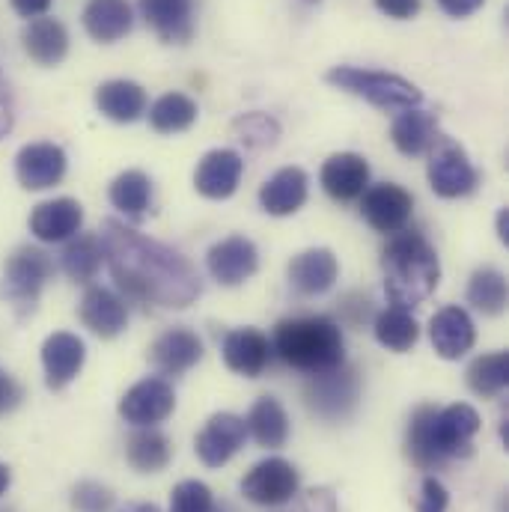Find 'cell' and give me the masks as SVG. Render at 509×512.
I'll list each match as a JSON object with an SVG mask.
<instances>
[{
  "instance_id": "25",
  "label": "cell",
  "mask_w": 509,
  "mask_h": 512,
  "mask_svg": "<svg viewBox=\"0 0 509 512\" xmlns=\"http://www.w3.org/2000/svg\"><path fill=\"white\" fill-rule=\"evenodd\" d=\"M340 274V262L328 248H310L304 254L292 256L289 262V283L295 286V292L313 298V295H325Z\"/></svg>"
},
{
  "instance_id": "16",
  "label": "cell",
  "mask_w": 509,
  "mask_h": 512,
  "mask_svg": "<svg viewBox=\"0 0 509 512\" xmlns=\"http://www.w3.org/2000/svg\"><path fill=\"white\" fill-rule=\"evenodd\" d=\"M78 316H81L84 328H90L96 337L114 340L126 331L128 325L126 298L108 286H90L81 298Z\"/></svg>"
},
{
  "instance_id": "29",
  "label": "cell",
  "mask_w": 509,
  "mask_h": 512,
  "mask_svg": "<svg viewBox=\"0 0 509 512\" xmlns=\"http://www.w3.org/2000/svg\"><path fill=\"white\" fill-rule=\"evenodd\" d=\"M438 117L420 108H408L402 111L393 126H390V140L393 146L405 155V158H417L426 155L432 149V143L438 140Z\"/></svg>"
},
{
  "instance_id": "18",
  "label": "cell",
  "mask_w": 509,
  "mask_h": 512,
  "mask_svg": "<svg viewBox=\"0 0 509 512\" xmlns=\"http://www.w3.org/2000/svg\"><path fill=\"white\" fill-rule=\"evenodd\" d=\"M206 268L221 286H242L251 280L259 268V251L251 239L245 236H230L206 254Z\"/></svg>"
},
{
  "instance_id": "44",
  "label": "cell",
  "mask_w": 509,
  "mask_h": 512,
  "mask_svg": "<svg viewBox=\"0 0 509 512\" xmlns=\"http://www.w3.org/2000/svg\"><path fill=\"white\" fill-rule=\"evenodd\" d=\"M420 0H376V9L393 21H408L420 12Z\"/></svg>"
},
{
  "instance_id": "48",
  "label": "cell",
  "mask_w": 509,
  "mask_h": 512,
  "mask_svg": "<svg viewBox=\"0 0 509 512\" xmlns=\"http://www.w3.org/2000/svg\"><path fill=\"white\" fill-rule=\"evenodd\" d=\"M12 128V99H9V87L0 78V137Z\"/></svg>"
},
{
  "instance_id": "49",
  "label": "cell",
  "mask_w": 509,
  "mask_h": 512,
  "mask_svg": "<svg viewBox=\"0 0 509 512\" xmlns=\"http://www.w3.org/2000/svg\"><path fill=\"white\" fill-rule=\"evenodd\" d=\"M498 236H501V242L507 245L509 242V212L507 209H501V212H498Z\"/></svg>"
},
{
  "instance_id": "23",
  "label": "cell",
  "mask_w": 509,
  "mask_h": 512,
  "mask_svg": "<svg viewBox=\"0 0 509 512\" xmlns=\"http://www.w3.org/2000/svg\"><path fill=\"white\" fill-rule=\"evenodd\" d=\"M221 355H224V364L233 373H239L245 379H256L271 364L274 349H271V340L262 331H256V328H236V331H230L224 337Z\"/></svg>"
},
{
  "instance_id": "19",
  "label": "cell",
  "mask_w": 509,
  "mask_h": 512,
  "mask_svg": "<svg viewBox=\"0 0 509 512\" xmlns=\"http://www.w3.org/2000/svg\"><path fill=\"white\" fill-rule=\"evenodd\" d=\"M322 188L337 203H352L370 188V164L358 152H337L322 164Z\"/></svg>"
},
{
  "instance_id": "45",
  "label": "cell",
  "mask_w": 509,
  "mask_h": 512,
  "mask_svg": "<svg viewBox=\"0 0 509 512\" xmlns=\"http://www.w3.org/2000/svg\"><path fill=\"white\" fill-rule=\"evenodd\" d=\"M18 402H21V387H18V382L12 376H3L0 373V417L9 414V411H15Z\"/></svg>"
},
{
  "instance_id": "14",
  "label": "cell",
  "mask_w": 509,
  "mask_h": 512,
  "mask_svg": "<svg viewBox=\"0 0 509 512\" xmlns=\"http://www.w3.org/2000/svg\"><path fill=\"white\" fill-rule=\"evenodd\" d=\"M245 158L236 149H212L194 170V188L209 200H227L239 191Z\"/></svg>"
},
{
  "instance_id": "1",
  "label": "cell",
  "mask_w": 509,
  "mask_h": 512,
  "mask_svg": "<svg viewBox=\"0 0 509 512\" xmlns=\"http://www.w3.org/2000/svg\"><path fill=\"white\" fill-rule=\"evenodd\" d=\"M99 242L117 289L131 301L182 310L200 298L203 283L197 268L170 245L146 239L117 218L102 224Z\"/></svg>"
},
{
  "instance_id": "47",
  "label": "cell",
  "mask_w": 509,
  "mask_h": 512,
  "mask_svg": "<svg viewBox=\"0 0 509 512\" xmlns=\"http://www.w3.org/2000/svg\"><path fill=\"white\" fill-rule=\"evenodd\" d=\"M12 3V9L21 15V18H39V15H45L48 9H51V3L54 0H9Z\"/></svg>"
},
{
  "instance_id": "22",
  "label": "cell",
  "mask_w": 509,
  "mask_h": 512,
  "mask_svg": "<svg viewBox=\"0 0 509 512\" xmlns=\"http://www.w3.org/2000/svg\"><path fill=\"white\" fill-rule=\"evenodd\" d=\"M200 358H203V340L191 328H170L149 349L152 367L161 376H173V379L197 367Z\"/></svg>"
},
{
  "instance_id": "7",
  "label": "cell",
  "mask_w": 509,
  "mask_h": 512,
  "mask_svg": "<svg viewBox=\"0 0 509 512\" xmlns=\"http://www.w3.org/2000/svg\"><path fill=\"white\" fill-rule=\"evenodd\" d=\"M51 277H54L51 256L39 248H18L3 265V298L15 307L18 316H27L33 313Z\"/></svg>"
},
{
  "instance_id": "53",
  "label": "cell",
  "mask_w": 509,
  "mask_h": 512,
  "mask_svg": "<svg viewBox=\"0 0 509 512\" xmlns=\"http://www.w3.org/2000/svg\"><path fill=\"white\" fill-rule=\"evenodd\" d=\"M307 3H319V0H307Z\"/></svg>"
},
{
  "instance_id": "40",
  "label": "cell",
  "mask_w": 509,
  "mask_h": 512,
  "mask_svg": "<svg viewBox=\"0 0 509 512\" xmlns=\"http://www.w3.org/2000/svg\"><path fill=\"white\" fill-rule=\"evenodd\" d=\"M75 512H114V492L102 483L84 480L72 489Z\"/></svg>"
},
{
  "instance_id": "35",
  "label": "cell",
  "mask_w": 509,
  "mask_h": 512,
  "mask_svg": "<svg viewBox=\"0 0 509 512\" xmlns=\"http://www.w3.org/2000/svg\"><path fill=\"white\" fill-rule=\"evenodd\" d=\"M197 102L185 93H164L149 108V126L158 134H179L197 123Z\"/></svg>"
},
{
  "instance_id": "12",
  "label": "cell",
  "mask_w": 509,
  "mask_h": 512,
  "mask_svg": "<svg viewBox=\"0 0 509 512\" xmlns=\"http://www.w3.org/2000/svg\"><path fill=\"white\" fill-rule=\"evenodd\" d=\"M176 408L173 384L164 376H149L134 387H128L120 399V417L131 426H158Z\"/></svg>"
},
{
  "instance_id": "32",
  "label": "cell",
  "mask_w": 509,
  "mask_h": 512,
  "mask_svg": "<svg viewBox=\"0 0 509 512\" xmlns=\"http://www.w3.org/2000/svg\"><path fill=\"white\" fill-rule=\"evenodd\" d=\"M102 262H105V254H102V242H99L96 233H78V236H72L66 242L63 254H60V268L75 283L96 280Z\"/></svg>"
},
{
  "instance_id": "13",
  "label": "cell",
  "mask_w": 509,
  "mask_h": 512,
  "mask_svg": "<svg viewBox=\"0 0 509 512\" xmlns=\"http://www.w3.org/2000/svg\"><path fill=\"white\" fill-rule=\"evenodd\" d=\"M66 164L69 161H66L63 146L39 140V143L21 146V152L15 155V176L21 188L45 191V188H54L66 176Z\"/></svg>"
},
{
  "instance_id": "51",
  "label": "cell",
  "mask_w": 509,
  "mask_h": 512,
  "mask_svg": "<svg viewBox=\"0 0 509 512\" xmlns=\"http://www.w3.org/2000/svg\"><path fill=\"white\" fill-rule=\"evenodd\" d=\"M123 512H161L155 504H128Z\"/></svg>"
},
{
  "instance_id": "4",
  "label": "cell",
  "mask_w": 509,
  "mask_h": 512,
  "mask_svg": "<svg viewBox=\"0 0 509 512\" xmlns=\"http://www.w3.org/2000/svg\"><path fill=\"white\" fill-rule=\"evenodd\" d=\"M271 349L286 367L307 376L346 364V340L331 316H295L277 322Z\"/></svg>"
},
{
  "instance_id": "27",
  "label": "cell",
  "mask_w": 509,
  "mask_h": 512,
  "mask_svg": "<svg viewBox=\"0 0 509 512\" xmlns=\"http://www.w3.org/2000/svg\"><path fill=\"white\" fill-rule=\"evenodd\" d=\"M81 21H84V30L90 33V39H96L102 45H114L131 33L134 12H131L128 0H87Z\"/></svg>"
},
{
  "instance_id": "11",
  "label": "cell",
  "mask_w": 509,
  "mask_h": 512,
  "mask_svg": "<svg viewBox=\"0 0 509 512\" xmlns=\"http://www.w3.org/2000/svg\"><path fill=\"white\" fill-rule=\"evenodd\" d=\"M245 441H248L245 417L221 411L206 420V426L200 429V435L194 441V450L206 468H221L245 447Z\"/></svg>"
},
{
  "instance_id": "2",
  "label": "cell",
  "mask_w": 509,
  "mask_h": 512,
  "mask_svg": "<svg viewBox=\"0 0 509 512\" xmlns=\"http://www.w3.org/2000/svg\"><path fill=\"white\" fill-rule=\"evenodd\" d=\"M480 432V414L465 405H420L405 432V453L414 468L420 471H438L450 459H465L471 456V441Z\"/></svg>"
},
{
  "instance_id": "39",
  "label": "cell",
  "mask_w": 509,
  "mask_h": 512,
  "mask_svg": "<svg viewBox=\"0 0 509 512\" xmlns=\"http://www.w3.org/2000/svg\"><path fill=\"white\" fill-rule=\"evenodd\" d=\"M212 507H215V495L200 480H182L170 492V512H212Z\"/></svg>"
},
{
  "instance_id": "46",
  "label": "cell",
  "mask_w": 509,
  "mask_h": 512,
  "mask_svg": "<svg viewBox=\"0 0 509 512\" xmlns=\"http://www.w3.org/2000/svg\"><path fill=\"white\" fill-rule=\"evenodd\" d=\"M486 0H438V6L450 15V18H468L477 9H483Z\"/></svg>"
},
{
  "instance_id": "3",
  "label": "cell",
  "mask_w": 509,
  "mask_h": 512,
  "mask_svg": "<svg viewBox=\"0 0 509 512\" xmlns=\"http://www.w3.org/2000/svg\"><path fill=\"white\" fill-rule=\"evenodd\" d=\"M382 271L384 295L390 307L402 310L423 304L441 280V262L435 248L426 242L423 233L414 230H402L387 239L382 251Z\"/></svg>"
},
{
  "instance_id": "42",
  "label": "cell",
  "mask_w": 509,
  "mask_h": 512,
  "mask_svg": "<svg viewBox=\"0 0 509 512\" xmlns=\"http://www.w3.org/2000/svg\"><path fill=\"white\" fill-rule=\"evenodd\" d=\"M280 512H337V498L331 495V489H310L295 498L292 507L286 504V510Z\"/></svg>"
},
{
  "instance_id": "52",
  "label": "cell",
  "mask_w": 509,
  "mask_h": 512,
  "mask_svg": "<svg viewBox=\"0 0 509 512\" xmlns=\"http://www.w3.org/2000/svg\"><path fill=\"white\" fill-rule=\"evenodd\" d=\"M212 512H236V507H233L230 501H221V504H215V507H212Z\"/></svg>"
},
{
  "instance_id": "20",
  "label": "cell",
  "mask_w": 509,
  "mask_h": 512,
  "mask_svg": "<svg viewBox=\"0 0 509 512\" xmlns=\"http://www.w3.org/2000/svg\"><path fill=\"white\" fill-rule=\"evenodd\" d=\"M87 361V346L78 334L57 331L42 346V367H45V384L51 390H63L69 382L78 379Z\"/></svg>"
},
{
  "instance_id": "50",
  "label": "cell",
  "mask_w": 509,
  "mask_h": 512,
  "mask_svg": "<svg viewBox=\"0 0 509 512\" xmlns=\"http://www.w3.org/2000/svg\"><path fill=\"white\" fill-rule=\"evenodd\" d=\"M9 483H12V474H9V468H6V465H0V498L6 495Z\"/></svg>"
},
{
  "instance_id": "36",
  "label": "cell",
  "mask_w": 509,
  "mask_h": 512,
  "mask_svg": "<svg viewBox=\"0 0 509 512\" xmlns=\"http://www.w3.org/2000/svg\"><path fill=\"white\" fill-rule=\"evenodd\" d=\"M507 277L498 268H480L474 271L468 283V304L486 316H501L507 310Z\"/></svg>"
},
{
  "instance_id": "10",
  "label": "cell",
  "mask_w": 509,
  "mask_h": 512,
  "mask_svg": "<svg viewBox=\"0 0 509 512\" xmlns=\"http://www.w3.org/2000/svg\"><path fill=\"white\" fill-rule=\"evenodd\" d=\"M361 215L364 221L384 236H393V233H402L411 221V212H414V200L411 194L396 185V182H379V185H370L361 197Z\"/></svg>"
},
{
  "instance_id": "31",
  "label": "cell",
  "mask_w": 509,
  "mask_h": 512,
  "mask_svg": "<svg viewBox=\"0 0 509 512\" xmlns=\"http://www.w3.org/2000/svg\"><path fill=\"white\" fill-rule=\"evenodd\" d=\"M245 423L248 435L265 450H277L289 441V414L274 396H259Z\"/></svg>"
},
{
  "instance_id": "24",
  "label": "cell",
  "mask_w": 509,
  "mask_h": 512,
  "mask_svg": "<svg viewBox=\"0 0 509 512\" xmlns=\"http://www.w3.org/2000/svg\"><path fill=\"white\" fill-rule=\"evenodd\" d=\"M307 185H310V179L301 167H283L262 182L259 206L274 218L295 215L307 203Z\"/></svg>"
},
{
  "instance_id": "41",
  "label": "cell",
  "mask_w": 509,
  "mask_h": 512,
  "mask_svg": "<svg viewBox=\"0 0 509 512\" xmlns=\"http://www.w3.org/2000/svg\"><path fill=\"white\" fill-rule=\"evenodd\" d=\"M450 504V492L444 489V483L438 477H423L420 483V498L414 504L417 512H447Z\"/></svg>"
},
{
  "instance_id": "21",
  "label": "cell",
  "mask_w": 509,
  "mask_h": 512,
  "mask_svg": "<svg viewBox=\"0 0 509 512\" xmlns=\"http://www.w3.org/2000/svg\"><path fill=\"white\" fill-rule=\"evenodd\" d=\"M81 224H84V206L72 197L39 203L30 215V233L45 245L69 242L72 236L81 233Z\"/></svg>"
},
{
  "instance_id": "28",
  "label": "cell",
  "mask_w": 509,
  "mask_h": 512,
  "mask_svg": "<svg viewBox=\"0 0 509 512\" xmlns=\"http://www.w3.org/2000/svg\"><path fill=\"white\" fill-rule=\"evenodd\" d=\"M96 108L111 123H120V126L137 123L146 114V90L134 81H126V78L105 81L96 90Z\"/></svg>"
},
{
  "instance_id": "9",
  "label": "cell",
  "mask_w": 509,
  "mask_h": 512,
  "mask_svg": "<svg viewBox=\"0 0 509 512\" xmlns=\"http://www.w3.org/2000/svg\"><path fill=\"white\" fill-rule=\"evenodd\" d=\"M298 489H301V477H298L295 465L280 456H268V459L256 462L254 468L242 477V495L256 507L280 510L298 498Z\"/></svg>"
},
{
  "instance_id": "26",
  "label": "cell",
  "mask_w": 509,
  "mask_h": 512,
  "mask_svg": "<svg viewBox=\"0 0 509 512\" xmlns=\"http://www.w3.org/2000/svg\"><path fill=\"white\" fill-rule=\"evenodd\" d=\"M21 45L27 51V57L39 66H57L66 60L69 54V30L63 21L39 15L30 18L24 33H21Z\"/></svg>"
},
{
  "instance_id": "17",
  "label": "cell",
  "mask_w": 509,
  "mask_h": 512,
  "mask_svg": "<svg viewBox=\"0 0 509 512\" xmlns=\"http://www.w3.org/2000/svg\"><path fill=\"white\" fill-rule=\"evenodd\" d=\"M140 18L152 33L167 45H185L191 42L197 24H194V0H140Z\"/></svg>"
},
{
  "instance_id": "34",
  "label": "cell",
  "mask_w": 509,
  "mask_h": 512,
  "mask_svg": "<svg viewBox=\"0 0 509 512\" xmlns=\"http://www.w3.org/2000/svg\"><path fill=\"white\" fill-rule=\"evenodd\" d=\"M373 331H376V340L382 343L387 352H408L417 340H420V325L417 319L411 316V310H402V307H387L376 316L373 322Z\"/></svg>"
},
{
  "instance_id": "38",
  "label": "cell",
  "mask_w": 509,
  "mask_h": 512,
  "mask_svg": "<svg viewBox=\"0 0 509 512\" xmlns=\"http://www.w3.org/2000/svg\"><path fill=\"white\" fill-rule=\"evenodd\" d=\"M233 131L239 134V140L251 149H268L277 143L280 126L277 120H271L268 114H245L233 123Z\"/></svg>"
},
{
  "instance_id": "37",
  "label": "cell",
  "mask_w": 509,
  "mask_h": 512,
  "mask_svg": "<svg viewBox=\"0 0 509 512\" xmlns=\"http://www.w3.org/2000/svg\"><path fill=\"white\" fill-rule=\"evenodd\" d=\"M509 382V355L507 352H489L480 355L471 367H468V387L483 396V399H495L504 393Z\"/></svg>"
},
{
  "instance_id": "8",
  "label": "cell",
  "mask_w": 509,
  "mask_h": 512,
  "mask_svg": "<svg viewBox=\"0 0 509 512\" xmlns=\"http://www.w3.org/2000/svg\"><path fill=\"white\" fill-rule=\"evenodd\" d=\"M426 176H429V188L444 200L468 197L480 185V173L471 164L468 152L450 137H438L432 143Z\"/></svg>"
},
{
  "instance_id": "6",
  "label": "cell",
  "mask_w": 509,
  "mask_h": 512,
  "mask_svg": "<svg viewBox=\"0 0 509 512\" xmlns=\"http://www.w3.org/2000/svg\"><path fill=\"white\" fill-rule=\"evenodd\" d=\"M358 399H361V376L349 364L310 376V382L304 384V405L328 423H340L352 417Z\"/></svg>"
},
{
  "instance_id": "33",
  "label": "cell",
  "mask_w": 509,
  "mask_h": 512,
  "mask_svg": "<svg viewBox=\"0 0 509 512\" xmlns=\"http://www.w3.org/2000/svg\"><path fill=\"white\" fill-rule=\"evenodd\" d=\"M114 209H120L131 221H143L152 209V182L143 170H126L111 182L108 191Z\"/></svg>"
},
{
  "instance_id": "5",
  "label": "cell",
  "mask_w": 509,
  "mask_h": 512,
  "mask_svg": "<svg viewBox=\"0 0 509 512\" xmlns=\"http://www.w3.org/2000/svg\"><path fill=\"white\" fill-rule=\"evenodd\" d=\"M325 81L343 93H352L382 111H408L420 108L423 93L405 81L402 75L379 72V69H361V66H334L325 72Z\"/></svg>"
},
{
  "instance_id": "15",
  "label": "cell",
  "mask_w": 509,
  "mask_h": 512,
  "mask_svg": "<svg viewBox=\"0 0 509 512\" xmlns=\"http://www.w3.org/2000/svg\"><path fill=\"white\" fill-rule=\"evenodd\" d=\"M429 340H432V349L444 358V361H459L465 358L474 343H477V328H474V319L468 316L465 307H441L432 322H429Z\"/></svg>"
},
{
  "instance_id": "43",
  "label": "cell",
  "mask_w": 509,
  "mask_h": 512,
  "mask_svg": "<svg viewBox=\"0 0 509 512\" xmlns=\"http://www.w3.org/2000/svg\"><path fill=\"white\" fill-rule=\"evenodd\" d=\"M340 313L352 328H361L373 316V301L367 295H346L343 304H340Z\"/></svg>"
},
{
  "instance_id": "30",
  "label": "cell",
  "mask_w": 509,
  "mask_h": 512,
  "mask_svg": "<svg viewBox=\"0 0 509 512\" xmlns=\"http://www.w3.org/2000/svg\"><path fill=\"white\" fill-rule=\"evenodd\" d=\"M126 459L137 474H158L170 465L173 444L155 426H134L126 444Z\"/></svg>"
}]
</instances>
